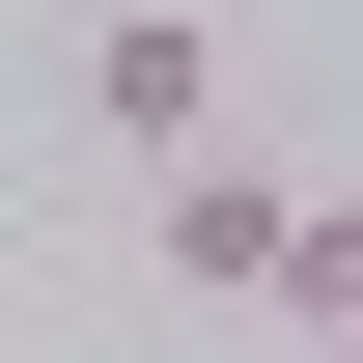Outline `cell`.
Instances as JSON below:
<instances>
[{"instance_id": "obj_1", "label": "cell", "mask_w": 363, "mask_h": 363, "mask_svg": "<svg viewBox=\"0 0 363 363\" xmlns=\"http://www.w3.org/2000/svg\"><path fill=\"white\" fill-rule=\"evenodd\" d=\"M84 140L112 168H196V140H224V28H196V0H112L84 28Z\"/></svg>"}, {"instance_id": "obj_2", "label": "cell", "mask_w": 363, "mask_h": 363, "mask_svg": "<svg viewBox=\"0 0 363 363\" xmlns=\"http://www.w3.org/2000/svg\"><path fill=\"white\" fill-rule=\"evenodd\" d=\"M140 252H168L196 308H279V252H308V196H279V168H224V140H196V168H168V224H140Z\"/></svg>"}, {"instance_id": "obj_3", "label": "cell", "mask_w": 363, "mask_h": 363, "mask_svg": "<svg viewBox=\"0 0 363 363\" xmlns=\"http://www.w3.org/2000/svg\"><path fill=\"white\" fill-rule=\"evenodd\" d=\"M335 363H363V308H335Z\"/></svg>"}]
</instances>
